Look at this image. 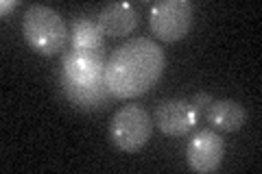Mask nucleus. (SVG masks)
Wrapping results in <instances>:
<instances>
[{
	"label": "nucleus",
	"mask_w": 262,
	"mask_h": 174,
	"mask_svg": "<svg viewBox=\"0 0 262 174\" xmlns=\"http://www.w3.org/2000/svg\"><path fill=\"white\" fill-rule=\"evenodd\" d=\"M166 57L160 44L149 37H134L118 46L105 63V87L114 98L146 94L162 79Z\"/></svg>",
	"instance_id": "f257e3e1"
},
{
	"label": "nucleus",
	"mask_w": 262,
	"mask_h": 174,
	"mask_svg": "<svg viewBox=\"0 0 262 174\" xmlns=\"http://www.w3.org/2000/svg\"><path fill=\"white\" fill-rule=\"evenodd\" d=\"M153 133V120L140 105H125L110 122V137L122 153H138L146 146Z\"/></svg>",
	"instance_id": "7ed1b4c3"
},
{
	"label": "nucleus",
	"mask_w": 262,
	"mask_h": 174,
	"mask_svg": "<svg viewBox=\"0 0 262 174\" xmlns=\"http://www.w3.org/2000/svg\"><path fill=\"white\" fill-rule=\"evenodd\" d=\"M15 7H18V0H3V3H0V11H3V18H7V13L13 11Z\"/></svg>",
	"instance_id": "ddd939ff"
},
{
	"label": "nucleus",
	"mask_w": 262,
	"mask_h": 174,
	"mask_svg": "<svg viewBox=\"0 0 262 174\" xmlns=\"http://www.w3.org/2000/svg\"><path fill=\"white\" fill-rule=\"evenodd\" d=\"M196 113L192 111V107L188 101L182 98H170V101H162L155 107L153 122L164 135L168 137H184L186 133H190V129L196 124Z\"/></svg>",
	"instance_id": "0eeeda50"
},
{
	"label": "nucleus",
	"mask_w": 262,
	"mask_h": 174,
	"mask_svg": "<svg viewBox=\"0 0 262 174\" xmlns=\"http://www.w3.org/2000/svg\"><path fill=\"white\" fill-rule=\"evenodd\" d=\"M214 101L210 94H203V92H199V94H194L190 101V107H192V111L196 113V118H203V113H206V109H208V105Z\"/></svg>",
	"instance_id": "f8f14e48"
},
{
	"label": "nucleus",
	"mask_w": 262,
	"mask_h": 174,
	"mask_svg": "<svg viewBox=\"0 0 262 174\" xmlns=\"http://www.w3.org/2000/svg\"><path fill=\"white\" fill-rule=\"evenodd\" d=\"M70 44L72 51L81 55H103L105 37L92 20L77 18L70 29Z\"/></svg>",
	"instance_id": "9d476101"
},
{
	"label": "nucleus",
	"mask_w": 262,
	"mask_h": 174,
	"mask_svg": "<svg viewBox=\"0 0 262 174\" xmlns=\"http://www.w3.org/2000/svg\"><path fill=\"white\" fill-rule=\"evenodd\" d=\"M59 85H61V92L66 94V98H68L75 107H79V109H101L112 96L107 92V87L77 85V83H70L63 77H59Z\"/></svg>",
	"instance_id": "9b49d317"
},
{
	"label": "nucleus",
	"mask_w": 262,
	"mask_h": 174,
	"mask_svg": "<svg viewBox=\"0 0 262 174\" xmlns=\"http://www.w3.org/2000/svg\"><path fill=\"white\" fill-rule=\"evenodd\" d=\"M61 77L70 83L85 87H105V61L103 55L66 53L61 59Z\"/></svg>",
	"instance_id": "423d86ee"
},
{
	"label": "nucleus",
	"mask_w": 262,
	"mask_h": 174,
	"mask_svg": "<svg viewBox=\"0 0 262 174\" xmlns=\"http://www.w3.org/2000/svg\"><path fill=\"white\" fill-rule=\"evenodd\" d=\"M151 33L162 41L184 39L192 27V3L190 0H160L149 11Z\"/></svg>",
	"instance_id": "20e7f679"
},
{
	"label": "nucleus",
	"mask_w": 262,
	"mask_h": 174,
	"mask_svg": "<svg viewBox=\"0 0 262 174\" xmlns=\"http://www.w3.org/2000/svg\"><path fill=\"white\" fill-rule=\"evenodd\" d=\"M223 155H225V142L212 129L196 131L186 144V163L192 172L199 174H210L219 170Z\"/></svg>",
	"instance_id": "39448f33"
},
{
	"label": "nucleus",
	"mask_w": 262,
	"mask_h": 174,
	"mask_svg": "<svg viewBox=\"0 0 262 174\" xmlns=\"http://www.w3.org/2000/svg\"><path fill=\"white\" fill-rule=\"evenodd\" d=\"M203 118L208 120L212 129L221 131V133H234L247 122V109L236 101H212Z\"/></svg>",
	"instance_id": "1a4fd4ad"
},
{
	"label": "nucleus",
	"mask_w": 262,
	"mask_h": 174,
	"mask_svg": "<svg viewBox=\"0 0 262 174\" xmlns=\"http://www.w3.org/2000/svg\"><path fill=\"white\" fill-rule=\"evenodd\" d=\"M22 33L27 44L44 57L61 53L66 37H68L61 15L44 5H33L27 9L22 20Z\"/></svg>",
	"instance_id": "f03ea898"
},
{
	"label": "nucleus",
	"mask_w": 262,
	"mask_h": 174,
	"mask_svg": "<svg viewBox=\"0 0 262 174\" xmlns=\"http://www.w3.org/2000/svg\"><path fill=\"white\" fill-rule=\"evenodd\" d=\"M138 11L129 3H112L98 13L96 27L103 37H125L138 27Z\"/></svg>",
	"instance_id": "6e6552de"
}]
</instances>
